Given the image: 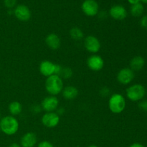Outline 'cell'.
Listing matches in <instances>:
<instances>
[{"label": "cell", "instance_id": "cell-1", "mask_svg": "<svg viewBox=\"0 0 147 147\" xmlns=\"http://www.w3.org/2000/svg\"><path fill=\"white\" fill-rule=\"evenodd\" d=\"M45 87L50 96H55L60 94L64 88L62 78L57 75H53L50 77H47L45 83Z\"/></svg>", "mask_w": 147, "mask_h": 147}, {"label": "cell", "instance_id": "cell-2", "mask_svg": "<svg viewBox=\"0 0 147 147\" xmlns=\"http://www.w3.org/2000/svg\"><path fill=\"white\" fill-rule=\"evenodd\" d=\"M19 122L13 116H7L0 120V131L8 136L14 135L19 130Z\"/></svg>", "mask_w": 147, "mask_h": 147}, {"label": "cell", "instance_id": "cell-3", "mask_svg": "<svg viewBox=\"0 0 147 147\" xmlns=\"http://www.w3.org/2000/svg\"><path fill=\"white\" fill-rule=\"evenodd\" d=\"M126 103L125 98L119 93H114L109 100V108L114 114L122 113L126 109Z\"/></svg>", "mask_w": 147, "mask_h": 147}, {"label": "cell", "instance_id": "cell-4", "mask_svg": "<svg viewBox=\"0 0 147 147\" xmlns=\"http://www.w3.org/2000/svg\"><path fill=\"white\" fill-rule=\"evenodd\" d=\"M146 90L144 86H142V84L136 83L132 86H129L126 89V97L130 100L134 102L140 101L144 98L146 95Z\"/></svg>", "mask_w": 147, "mask_h": 147}, {"label": "cell", "instance_id": "cell-5", "mask_svg": "<svg viewBox=\"0 0 147 147\" xmlns=\"http://www.w3.org/2000/svg\"><path fill=\"white\" fill-rule=\"evenodd\" d=\"M41 121L45 127L53 129L60 123V116L55 112H46L42 117Z\"/></svg>", "mask_w": 147, "mask_h": 147}, {"label": "cell", "instance_id": "cell-6", "mask_svg": "<svg viewBox=\"0 0 147 147\" xmlns=\"http://www.w3.org/2000/svg\"><path fill=\"white\" fill-rule=\"evenodd\" d=\"M82 11L88 17L97 15L99 11V6L96 0H85L81 6Z\"/></svg>", "mask_w": 147, "mask_h": 147}, {"label": "cell", "instance_id": "cell-7", "mask_svg": "<svg viewBox=\"0 0 147 147\" xmlns=\"http://www.w3.org/2000/svg\"><path fill=\"white\" fill-rule=\"evenodd\" d=\"M84 47L89 53L96 54L100 50L101 45L97 37L93 35H89L85 38Z\"/></svg>", "mask_w": 147, "mask_h": 147}, {"label": "cell", "instance_id": "cell-8", "mask_svg": "<svg viewBox=\"0 0 147 147\" xmlns=\"http://www.w3.org/2000/svg\"><path fill=\"white\" fill-rule=\"evenodd\" d=\"M134 71L129 67H125L119 70L117 74V80L122 85H129L134 79Z\"/></svg>", "mask_w": 147, "mask_h": 147}, {"label": "cell", "instance_id": "cell-9", "mask_svg": "<svg viewBox=\"0 0 147 147\" xmlns=\"http://www.w3.org/2000/svg\"><path fill=\"white\" fill-rule=\"evenodd\" d=\"M59 106V100L56 96H49L45 98L41 103V108L46 112H54Z\"/></svg>", "mask_w": 147, "mask_h": 147}, {"label": "cell", "instance_id": "cell-10", "mask_svg": "<svg viewBox=\"0 0 147 147\" xmlns=\"http://www.w3.org/2000/svg\"><path fill=\"white\" fill-rule=\"evenodd\" d=\"M13 11H14V14L16 18L18 19L20 21L27 22L30 20L31 17V11L30 9L24 4L17 5Z\"/></svg>", "mask_w": 147, "mask_h": 147}, {"label": "cell", "instance_id": "cell-11", "mask_svg": "<svg viewBox=\"0 0 147 147\" xmlns=\"http://www.w3.org/2000/svg\"><path fill=\"white\" fill-rule=\"evenodd\" d=\"M87 65L89 69L93 71H99L102 70L104 66V60L100 55H93L88 59Z\"/></svg>", "mask_w": 147, "mask_h": 147}, {"label": "cell", "instance_id": "cell-12", "mask_svg": "<svg viewBox=\"0 0 147 147\" xmlns=\"http://www.w3.org/2000/svg\"><path fill=\"white\" fill-rule=\"evenodd\" d=\"M111 17L116 20H123L127 17V11L123 6L116 4L113 6L109 11Z\"/></svg>", "mask_w": 147, "mask_h": 147}, {"label": "cell", "instance_id": "cell-13", "mask_svg": "<svg viewBox=\"0 0 147 147\" xmlns=\"http://www.w3.org/2000/svg\"><path fill=\"white\" fill-rule=\"evenodd\" d=\"M39 70L43 76H45L47 78L50 77L53 75H55V64L50 60H43L40 63Z\"/></svg>", "mask_w": 147, "mask_h": 147}, {"label": "cell", "instance_id": "cell-14", "mask_svg": "<svg viewBox=\"0 0 147 147\" xmlns=\"http://www.w3.org/2000/svg\"><path fill=\"white\" fill-rule=\"evenodd\" d=\"M37 142V136L33 132H27L22 136L20 140L22 147H34Z\"/></svg>", "mask_w": 147, "mask_h": 147}, {"label": "cell", "instance_id": "cell-15", "mask_svg": "<svg viewBox=\"0 0 147 147\" xmlns=\"http://www.w3.org/2000/svg\"><path fill=\"white\" fill-rule=\"evenodd\" d=\"M45 43L47 47L53 50H57L61 45V40L55 33H50L46 37Z\"/></svg>", "mask_w": 147, "mask_h": 147}, {"label": "cell", "instance_id": "cell-16", "mask_svg": "<svg viewBox=\"0 0 147 147\" xmlns=\"http://www.w3.org/2000/svg\"><path fill=\"white\" fill-rule=\"evenodd\" d=\"M62 94L66 100H73L78 96V90L74 86H68L63 89Z\"/></svg>", "mask_w": 147, "mask_h": 147}, {"label": "cell", "instance_id": "cell-17", "mask_svg": "<svg viewBox=\"0 0 147 147\" xmlns=\"http://www.w3.org/2000/svg\"><path fill=\"white\" fill-rule=\"evenodd\" d=\"M130 68L133 71H139L145 65V60L142 56H135L130 61Z\"/></svg>", "mask_w": 147, "mask_h": 147}, {"label": "cell", "instance_id": "cell-18", "mask_svg": "<svg viewBox=\"0 0 147 147\" xmlns=\"http://www.w3.org/2000/svg\"><path fill=\"white\" fill-rule=\"evenodd\" d=\"M22 111V106L19 101H12L9 105V111L11 116H15L20 114Z\"/></svg>", "mask_w": 147, "mask_h": 147}, {"label": "cell", "instance_id": "cell-19", "mask_svg": "<svg viewBox=\"0 0 147 147\" xmlns=\"http://www.w3.org/2000/svg\"><path fill=\"white\" fill-rule=\"evenodd\" d=\"M144 8L142 3H138V4L131 5L130 9V12L131 15L134 17H139L143 14Z\"/></svg>", "mask_w": 147, "mask_h": 147}, {"label": "cell", "instance_id": "cell-20", "mask_svg": "<svg viewBox=\"0 0 147 147\" xmlns=\"http://www.w3.org/2000/svg\"><path fill=\"white\" fill-rule=\"evenodd\" d=\"M70 36L73 40L78 41L83 38L84 34H83V31L78 27H73L70 30Z\"/></svg>", "mask_w": 147, "mask_h": 147}, {"label": "cell", "instance_id": "cell-21", "mask_svg": "<svg viewBox=\"0 0 147 147\" xmlns=\"http://www.w3.org/2000/svg\"><path fill=\"white\" fill-rule=\"evenodd\" d=\"M73 70L70 67H63L61 73H60V77L64 79H69L73 76Z\"/></svg>", "mask_w": 147, "mask_h": 147}, {"label": "cell", "instance_id": "cell-22", "mask_svg": "<svg viewBox=\"0 0 147 147\" xmlns=\"http://www.w3.org/2000/svg\"><path fill=\"white\" fill-rule=\"evenodd\" d=\"M4 4L8 9H12L16 6L17 0H4Z\"/></svg>", "mask_w": 147, "mask_h": 147}, {"label": "cell", "instance_id": "cell-23", "mask_svg": "<svg viewBox=\"0 0 147 147\" xmlns=\"http://www.w3.org/2000/svg\"><path fill=\"white\" fill-rule=\"evenodd\" d=\"M140 25L143 29L147 30V15L143 16L140 20Z\"/></svg>", "mask_w": 147, "mask_h": 147}, {"label": "cell", "instance_id": "cell-24", "mask_svg": "<svg viewBox=\"0 0 147 147\" xmlns=\"http://www.w3.org/2000/svg\"><path fill=\"white\" fill-rule=\"evenodd\" d=\"M139 108L144 111H147V100H144L139 102Z\"/></svg>", "mask_w": 147, "mask_h": 147}, {"label": "cell", "instance_id": "cell-25", "mask_svg": "<svg viewBox=\"0 0 147 147\" xmlns=\"http://www.w3.org/2000/svg\"><path fill=\"white\" fill-rule=\"evenodd\" d=\"M37 147H54L53 145L48 141H42L40 142Z\"/></svg>", "mask_w": 147, "mask_h": 147}, {"label": "cell", "instance_id": "cell-26", "mask_svg": "<svg viewBox=\"0 0 147 147\" xmlns=\"http://www.w3.org/2000/svg\"><path fill=\"white\" fill-rule=\"evenodd\" d=\"M41 109H42L41 106H38V105H34V106L32 107L31 111L33 113H34V114H37V113H38L39 112H40Z\"/></svg>", "mask_w": 147, "mask_h": 147}, {"label": "cell", "instance_id": "cell-27", "mask_svg": "<svg viewBox=\"0 0 147 147\" xmlns=\"http://www.w3.org/2000/svg\"><path fill=\"white\" fill-rule=\"evenodd\" d=\"M62 69L63 67L60 65L55 64V75H57V76H60V73H61Z\"/></svg>", "mask_w": 147, "mask_h": 147}, {"label": "cell", "instance_id": "cell-28", "mask_svg": "<svg viewBox=\"0 0 147 147\" xmlns=\"http://www.w3.org/2000/svg\"><path fill=\"white\" fill-rule=\"evenodd\" d=\"M109 92H110L109 91V89L107 88H103L101 90H100V93L104 97H106V96H107L109 94Z\"/></svg>", "mask_w": 147, "mask_h": 147}, {"label": "cell", "instance_id": "cell-29", "mask_svg": "<svg viewBox=\"0 0 147 147\" xmlns=\"http://www.w3.org/2000/svg\"><path fill=\"white\" fill-rule=\"evenodd\" d=\"M128 1L131 5H134V4H138V3H140L141 0H128Z\"/></svg>", "mask_w": 147, "mask_h": 147}, {"label": "cell", "instance_id": "cell-30", "mask_svg": "<svg viewBox=\"0 0 147 147\" xmlns=\"http://www.w3.org/2000/svg\"><path fill=\"white\" fill-rule=\"evenodd\" d=\"M129 147H145V146L140 143H134Z\"/></svg>", "mask_w": 147, "mask_h": 147}, {"label": "cell", "instance_id": "cell-31", "mask_svg": "<svg viewBox=\"0 0 147 147\" xmlns=\"http://www.w3.org/2000/svg\"><path fill=\"white\" fill-rule=\"evenodd\" d=\"M9 147H21V146H20V145H19L18 144L13 143V144H11L10 145Z\"/></svg>", "mask_w": 147, "mask_h": 147}, {"label": "cell", "instance_id": "cell-32", "mask_svg": "<svg viewBox=\"0 0 147 147\" xmlns=\"http://www.w3.org/2000/svg\"><path fill=\"white\" fill-rule=\"evenodd\" d=\"M141 1L143 3H145V4H147V0H141Z\"/></svg>", "mask_w": 147, "mask_h": 147}, {"label": "cell", "instance_id": "cell-33", "mask_svg": "<svg viewBox=\"0 0 147 147\" xmlns=\"http://www.w3.org/2000/svg\"><path fill=\"white\" fill-rule=\"evenodd\" d=\"M88 147H98V146H96V145H90V146H89Z\"/></svg>", "mask_w": 147, "mask_h": 147}, {"label": "cell", "instance_id": "cell-34", "mask_svg": "<svg viewBox=\"0 0 147 147\" xmlns=\"http://www.w3.org/2000/svg\"><path fill=\"white\" fill-rule=\"evenodd\" d=\"M0 120H1V113H0Z\"/></svg>", "mask_w": 147, "mask_h": 147}, {"label": "cell", "instance_id": "cell-35", "mask_svg": "<svg viewBox=\"0 0 147 147\" xmlns=\"http://www.w3.org/2000/svg\"></svg>", "mask_w": 147, "mask_h": 147}]
</instances>
